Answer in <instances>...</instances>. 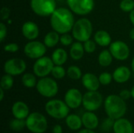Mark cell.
I'll return each instance as SVG.
<instances>
[{
    "label": "cell",
    "instance_id": "cell-1",
    "mask_svg": "<svg viewBox=\"0 0 134 133\" xmlns=\"http://www.w3.org/2000/svg\"><path fill=\"white\" fill-rule=\"evenodd\" d=\"M75 23L71 10L67 8H57L50 16V25L52 28L61 34L71 31Z\"/></svg>",
    "mask_w": 134,
    "mask_h": 133
},
{
    "label": "cell",
    "instance_id": "cell-2",
    "mask_svg": "<svg viewBox=\"0 0 134 133\" xmlns=\"http://www.w3.org/2000/svg\"><path fill=\"white\" fill-rule=\"evenodd\" d=\"M104 105L107 115L114 120L123 118L126 113V100L122 99L119 95H109L105 99Z\"/></svg>",
    "mask_w": 134,
    "mask_h": 133
},
{
    "label": "cell",
    "instance_id": "cell-3",
    "mask_svg": "<svg viewBox=\"0 0 134 133\" xmlns=\"http://www.w3.org/2000/svg\"><path fill=\"white\" fill-rule=\"evenodd\" d=\"M72 35L75 40L85 42L89 40L93 33V24L87 18H81L75 21L72 30Z\"/></svg>",
    "mask_w": 134,
    "mask_h": 133
},
{
    "label": "cell",
    "instance_id": "cell-4",
    "mask_svg": "<svg viewBox=\"0 0 134 133\" xmlns=\"http://www.w3.org/2000/svg\"><path fill=\"white\" fill-rule=\"evenodd\" d=\"M45 110L49 116L59 120L66 118L70 111V108L66 103L57 99L49 100L45 105Z\"/></svg>",
    "mask_w": 134,
    "mask_h": 133
},
{
    "label": "cell",
    "instance_id": "cell-5",
    "mask_svg": "<svg viewBox=\"0 0 134 133\" xmlns=\"http://www.w3.org/2000/svg\"><path fill=\"white\" fill-rule=\"evenodd\" d=\"M26 128L32 133H44L48 128L47 119L41 113L32 112L26 118Z\"/></svg>",
    "mask_w": 134,
    "mask_h": 133
},
{
    "label": "cell",
    "instance_id": "cell-6",
    "mask_svg": "<svg viewBox=\"0 0 134 133\" xmlns=\"http://www.w3.org/2000/svg\"><path fill=\"white\" fill-rule=\"evenodd\" d=\"M36 89L41 96L46 98H52L58 93L59 87L54 79L49 77H44L38 81Z\"/></svg>",
    "mask_w": 134,
    "mask_h": 133
},
{
    "label": "cell",
    "instance_id": "cell-7",
    "mask_svg": "<svg viewBox=\"0 0 134 133\" xmlns=\"http://www.w3.org/2000/svg\"><path fill=\"white\" fill-rule=\"evenodd\" d=\"M32 11L40 16H49L57 9L56 0H31Z\"/></svg>",
    "mask_w": 134,
    "mask_h": 133
},
{
    "label": "cell",
    "instance_id": "cell-8",
    "mask_svg": "<svg viewBox=\"0 0 134 133\" xmlns=\"http://www.w3.org/2000/svg\"><path fill=\"white\" fill-rule=\"evenodd\" d=\"M103 103V96L98 91H88L83 95L82 106L87 111H97Z\"/></svg>",
    "mask_w": 134,
    "mask_h": 133
},
{
    "label": "cell",
    "instance_id": "cell-9",
    "mask_svg": "<svg viewBox=\"0 0 134 133\" xmlns=\"http://www.w3.org/2000/svg\"><path fill=\"white\" fill-rule=\"evenodd\" d=\"M67 4L72 13L86 16L90 13L94 8V0H67Z\"/></svg>",
    "mask_w": 134,
    "mask_h": 133
},
{
    "label": "cell",
    "instance_id": "cell-10",
    "mask_svg": "<svg viewBox=\"0 0 134 133\" xmlns=\"http://www.w3.org/2000/svg\"><path fill=\"white\" fill-rule=\"evenodd\" d=\"M53 67L54 63L51 58L42 56L36 60L33 66V71L37 77L44 78L51 74Z\"/></svg>",
    "mask_w": 134,
    "mask_h": 133
},
{
    "label": "cell",
    "instance_id": "cell-11",
    "mask_svg": "<svg viewBox=\"0 0 134 133\" xmlns=\"http://www.w3.org/2000/svg\"><path fill=\"white\" fill-rule=\"evenodd\" d=\"M24 53L28 58L37 60L44 56V54L46 53V46L41 42L32 40L25 45Z\"/></svg>",
    "mask_w": 134,
    "mask_h": 133
},
{
    "label": "cell",
    "instance_id": "cell-12",
    "mask_svg": "<svg viewBox=\"0 0 134 133\" xmlns=\"http://www.w3.org/2000/svg\"><path fill=\"white\" fill-rule=\"evenodd\" d=\"M27 68L25 61L20 58H13L8 60L3 67L5 74L12 76H16L23 74Z\"/></svg>",
    "mask_w": 134,
    "mask_h": 133
},
{
    "label": "cell",
    "instance_id": "cell-13",
    "mask_svg": "<svg viewBox=\"0 0 134 133\" xmlns=\"http://www.w3.org/2000/svg\"><path fill=\"white\" fill-rule=\"evenodd\" d=\"M109 50L113 57L118 60L123 61L130 56V48L128 45L122 41H115L109 45Z\"/></svg>",
    "mask_w": 134,
    "mask_h": 133
},
{
    "label": "cell",
    "instance_id": "cell-14",
    "mask_svg": "<svg viewBox=\"0 0 134 133\" xmlns=\"http://www.w3.org/2000/svg\"><path fill=\"white\" fill-rule=\"evenodd\" d=\"M83 95L75 88L68 89L64 95V102L70 109H76L82 104Z\"/></svg>",
    "mask_w": 134,
    "mask_h": 133
},
{
    "label": "cell",
    "instance_id": "cell-15",
    "mask_svg": "<svg viewBox=\"0 0 134 133\" xmlns=\"http://www.w3.org/2000/svg\"><path fill=\"white\" fill-rule=\"evenodd\" d=\"M21 32L25 38L32 41L38 38L39 34V28L35 22L27 21L22 25Z\"/></svg>",
    "mask_w": 134,
    "mask_h": 133
},
{
    "label": "cell",
    "instance_id": "cell-16",
    "mask_svg": "<svg viewBox=\"0 0 134 133\" xmlns=\"http://www.w3.org/2000/svg\"><path fill=\"white\" fill-rule=\"evenodd\" d=\"M82 83L88 91H97L100 85L99 78L93 73H86L83 74L82 77Z\"/></svg>",
    "mask_w": 134,
    "mask_h": 133
},
{
    "label": "cell",
    "instance_id": "cell-17",
    "mask_svg": "<svg viewBox=\"0 0 134 133\" xmlns=\"http://www.w3.org/2000/svg\"><path fill=\"white\" fill-rule=\"evenodd\" d=\"M12 114L15 118L26 119L30 114L28 106L23 101H16L12 106Z\"/></svg>",
    "mask_w": 134,
    "mask_h": 133
},
{
    "label": "cell",
    "instance_id": "cell-18",
    "mask_svg": "<svg viewBox=\"0 0 134 133\" xmlns=\"http://www.w3.org/2000/svg\"><path fill=\"white\" fill-rule=\"evenodd\" d=\"M133 125L126 118H121L115 120L113 132L115 133H133Z\"/></svg>",
    "mask_w": 134,
    "mask_h": 133
},
{
    "label": "cell",
    "instance_id": "cell-19",
    "mask_svg": "<svg viewBox=\"0 0 134 133\" xmlns=\"http://www.w3.org/2000/svg\"><path fill=\"white\" fill-rule=\"evenodd\" d=\"M82 121L83 126L86 129L94 130L99 125L98 117L94 114L93 111H86L82 116Z\"/></svg>",
    "mask_w": 134,
    "mask_h": 133
},
{
    "label": "cell",
    "instance_id": "cell-20",
    "mask_svg": "<svg viewBox=\"0 0 134 133\" xmlns=\"http://www.w3.org/2000/svg\"><path fill=\"white\" fill-rule=\"evenodd\" d=\"M112 75L115 82L122 84L126 82L130 79L131 76V71L129 67L126 66H120L115 70Z\"/></svg>",
    "mask_w": 134,
    "mask_h": 133
},
{
    "label": "cell",
    "instance_id": "cell-21",
    "mask_svg": "<svg viewBox=\"0 0 134 133\" xmlns=\"http://www.w3.org/2000/svg\"><path fill=\"white\" fill-rule=\"evenodd\" d=\"M94 41L95 42L102 47H106L111 45V38L110 34L104 30L97 31L94 34Z\"/></svg>",
    "mask_w": 134,
    "mask_h": 133
},
{
    "label": "cell",
    "instance_id": "cell-22",
    "mask_svg": "<svg viewBox=\"0 0 134 133\" xmlns=\"http://www.w3.org/2000/svg\"><path fill=\"white\" fill-rule=\"evenodd\" d=\"M65 123L68 128L72 131H79L83 125L82 118L75 114H68L65 118Z\"/></svg>",
    "mask_w": 134,
    "mask_h": 133
},
{
    "label": "cell",
    "instance_id": "cell-23",
    "mask_svg": "<svg viewBox=\"0 0 134 133\" xmlns=\"http://www.w3.org/2000/svg\"><path fill=\"white\" fill-rule=\"evenodd\" d=\"M85 53L84 46L81 42H75L71 45L70 48V56L74 60H79L82 58Z\"/></svg>",
    "mask_w": 134,
    "mask_h": 133
},
{
    "label": "cell",
    "instance_id": "cell-24",
    "mask_svg": "<svg viewBox=\"0 0 134 133\" xmlns=\"http://www.w3.org/2000/svg\"><path fill=\"white\" fill-rule=\"evenodd\" d=\"M51 59L54 65H63L68 60V53L62 48H58L52 53Z\"/></svg>",
    "mask_w": 134,
    "mask_h": 133
},
{
    "label": "cell",
    "instance_id": "cell-25",
    "mask_svg": "<svg viewBox=\"0 0 134 133\" xmlns=\"http://www.w3.org/2000/svg\"><path fill=\"white\" fill-rule=\"evenodd\" d=\"M60 35L59 33L55 31H52L48 32L45 38H44V42L43 43L46 45V47L48 48H53L54 46H56V45L60 42Z\"/></svg>",
    "mask_w": 134,
    "mask_h": 133
},
{
    "label": "cell",
    "instance_id": "cell-26",
    "mask_svg": "<svg viewBox=\"0 0 134 133\" xmlns=\"http://www.w3.org/2000/svg\"><path fill=\"white\" fill-rule=\"evenodd\" d=\"M113 56L111 55L110 50L104 49L100 53L98 56V63L101 67H106L111 64L113 60Z\"/></svg>",
    "mask_w": 134,
    "mask_h": 133
},
{
    "label": "cell",
    "instance_id": "cell-27",
    "mask_svg": "<svg viewBox=\"0 0 134 133\" xmlns=\"http://www.w3.org/2000/svg\"><path fill=\"white\" fill-rule=\"evenodd\" d=\"M36 75L31 73H25L23 74L21 78V82L24 86L27 88H34L36 87L37 85V79Z\"/></svg>",
    "mask_w": 134,
    "mask_h": 133
},
{
    "label": "cell",
    "instance_id": "cell-28",
    "mask_svg": "<svg viewBox=\"0 0 134 133\" xmlns=\"http://www.w3.org/2000/svg\"><path fill=\"white\" fill-rule=\"evenodd\" d=\"M9 128L14 132H20L26 127V119L13 118L9 122Z\"/></svg>",
    "mask_w": 134,
    "mask_h": 133
},
{
    "label": "cell",
    "instance_id": "cell-29",
    "mask_svg": "<svg viewBox=\"0 0 134 133\" xmlns=\"http://www.w3.org/2000/svg\"><path fill=\"white\" fill-rule=\"evenodd\" d=\"M67 75L72 80H79L82 78V74L81 69L75 65L70 66L67 70Z\"/></svg>",
    "mask_w": 134,
    "mask_h": 133
},
{
    "label": "cell",
    "instance_id": "cell-30",
    "mask_svg": "<svg viewBox=\"0 0 134 133\" xmlns=\"http://www.w3.org/2000/svg\"><path fill=\"white\" fill-rule=\"evenodd\" d=\"M13 82H14V80H13V76L10 75V74H5L1 78V81H0V87L2 89H3L5 91V90H9L13 87Z\"/></svg>",
    "mask_w": 134,
    "mask_h": 133
},
{
    "label": "cell",
    "instance_id": "cell-31",
    "mask_svg": "<svg viewBox=\"0 0 134 133\" xmlns=\"http://www.w3.org/2000/svg\"><path fill=\"white\" fill-rule=\"evenodd\" d=\"M51 74H52V75L53 76L54 78H56V79H62L67 74V71L62 67V65H54Z\"/></svg>",
    "mask_w": 134,
    "mask_h": 133
},
{
    "label": "cell",
    "instance_id": "cell-32",
    "mask_svg": "<svg viewBox=\"0 0 134 133\" xmlns=\"http://www.w3.org/2000/svg\"><path fill=\"white\" fill-rule=\"evenodd\" d=\"M119 7L122 11L130 13L134 9V0H122Z\"/></svg>",
    "mask_w": 134,
    "mask_h": 133
},
{
    "label": "cell",
    "instance_id": "cell-33",
    "mask_svg": "<svg viewBox=\"0 0 134 133\" xmlns=\"http://www.w3.org/2000/svg\"><path fill=\"white\" fill-rule=\"evenodd\" d=\"M98 78H99L100 85H108L109 84H111V82L113 79V75L108 72H103L99 75Z\"/></svg>",
    "mask_w": 134,
    "mask_h": 133
},
{
    "label": "cell",
    "instance_id": "cell-34",
    "mask_svg": "<svg viewBox=\"0 0 134 133\" xmlns=\"http://www.w3.org/2000/svg\"><path fill=\"white\" fill-rule=\"evenodd\" d=\"M73 35H71L68 33L62 34V35L60 37V42L64 46L71 45L73 44Z\"/></svg>",
    "mask_w": 134,
    "mask_h": 133
},
{
    "label": "cell",
    "instance_id": "cell-35",
    "mask_svg": "<svg viewBox=\"0 0 134 133\" xmlns=\"http://www.w3.org/2000/svg\"><path fill=\"white\" fill-rule=\"evenodd\" d=\"M96 44L97 43L95 42V41H92L90 39L86 41L83 44L85 52L88 53H93L96 49Z\"/></svg>",
    "mask_w": 134,
    "mask_h": 133
},
{
    "label": "cell",
    "instance_id": "cell-36",
    "mask_svg": "<svg viewBox=\"0 0 134 133\" xmlns=\"http://www.w3.org/2000/svg\"><path fill=\"white\" fill-rule=\"evenodd\" d=\"M18 49H19V45L16 43H14V42L8 43V44L5 45V46H4V50L5 52H7V53H13L17 52Z\"/></svg>",
    "mask_w": 134,
    "mask_h": 133
},
{
    "label": "cell",
    "instance_id": "cell-37",
    "mask_svg": "<svg viewBox=\"0 0 134 133\" xmlns=\"http://www.w3.org/2000/svg\"><path fill=\"white\" fill-rule=\"evenodd\" d=\"M114 122H115V120L109 118L108 119H106L103 124H102V128L104 131H109L111 128H113V125H114Z\"/></svg>",
    "mask_w": 134,
    "mask_h": 133
},
{
    "label": "cell",
    "instance_id": "cell-38",
    "mask_svg": "<svg viewBox=\"0 0 134 133\" xmlns=\"http://www.w3.org/2000/svg\"><path fill=\"white\" fill-rule=\"evenodd\" d=\"M7 34V27L4 23H0V41L3 42Z\"/></svg>",
    "mask_w": 134,
    "mask_h": 133
},
{
    "label": "cell",
    "instance_id": "cell-39",
    "mask_svg": "<svg viewBox=\"0 0 134 133\" xmlns=\"http://www.w3.org/2000/svg\"><path fill=\"white\" fill-rule=\"evenodd\" d=\"M9 14H10V10H9V9L8 7L2 8L1 12H0V15H1V18H2V20H8V18L9 16Z\"/></svg>",
    "mask_w": 134,
    "mask_h": 133
},
{
    "label": "cell",
    "instance_id": "cell-40",
    "mask_svg": "<svg viewBox=\"0 0 134 133\" xmlns=\"http://www.w3.org/2000/svg\"><path fill=\"white\" fill-rule=\"evenodd\" d=\"M119 96L122 99H123L124 100H127L131 97V91H130L128 89H123L120 92Z\"/></svg>",
    "mask_w": 134,
    "mask_h": 133
},
{
    "label": "cell",
    "instance_id": "cell-41",
    "mask_svg": "<svg viewBox=\"0 0 134 133\" xmlns=\"http://www.w3.org/2000/svg\"><path fill=\"white\" fill-rule=\"evenodd\" d=\"M53 133H63V128L60 125H55L53 128Z\"/></svg>",
    "mask_w": 134,
    "mask_h": 133
},
{
    "label": "cell",
    "instance_id": "cell-42",
    "mask_svg": "<svg viewBox=\"0 0 134 133\" xmlns=\"http://www.w3.org/2000/svg\"><path fill=\"white\" fill-rule=\"evenodd\" d=\"M78 133H96L93 130H91V129H82V130H79Z\"/></svg>",
    "mask_w": 134,
    "mask_h": 133
},
{
    "label": "cell",
    "instance_id": "cell-43",
    "mask_svg": "<svg viewBox=\"0 0 134 133\" xmlns=\"http://www.w3.org/2000/svg\"><path fill=\"white\" fill-rule=\"evenodd\" d=\"M130 22L132 23V24L134 26V9L130 13Z\"/></svg>",
    "mask_w": 134,
    "mask_h": 133
},
{
    "label": "cell",
    "instance_id": "cell-44",
    "mask_svg": "<svg viewBox=\"0 0 134 133\" xmlns=\"http://www.w3.org/2000/svg\"><path fill=\"white\" fill-rule=\"evenodd\" d=\"M129 36H130V38L131 40H133L134 41V27L130 30V34H129Z\"/></svg>",
    "mask_w": 134,
    "mask_h": 133
},
{
    "label": "cell",
    "instance_id": "cell-45",
    "mask_svg": "<svg viewBox=\"0 0 134 133\" xmlns=\"http://www.w3.org/2000/svg\"><path fill=\"white\" fill-rule=\"evenodd\" d=\"M4 89L0 87V101H2L4 99Z\"/></svg>",
    "mask_w": 134,
    "mask_h": 133
},
{
    "label": "cell",
    "instance_id": "cell-46",
    "mask_svg": "<svg viewBox=\"0 0 134 133\" xmlns=\"http://www.w3.org/2000/svg\"><path fill=\"white\" fill-rule=\"evenodd\" d=\"M131 97L134 99V85L132 87V89H131Z\"/></svg>",
    "mask_w": 134,
    "mask_h": 133
},
{
    "label": "cell",
    "instance_id": "cell-47",
    "mask_svg": "<svg viewBox=\"0 0 134 133\" xmlns=\"http://www.w3.org/2000/svg\"><path fill=\"white\" fill-rule=\"evenodd\" d=\"M131 68H132L133 71L134 72V57L133 58V60H132V63H131Z\"/></svg>",
    "mask_w": 134,
    "mask_h": 133
},
{
    "label": "cell",
    "instance_id": "cell-48",
    "mask_svg": "<svg viewBox=\"0 0 134 133\" xmlns=\"http://www.w3.org/2000/svg\"><path fill=\"white\" fill-rule=\"evenodd\" d=\"M56 1H57H57H61V0H56Z\"/></svg>",
    "mask_w": 134,
    "mask_h": 133
},
{
    "label": "cell",
    "instance_id": "cell-49",
    "mask_svg": "<svg viewBox=\"0 0 134 133\" xmlns=\"http://www.w3.org/2000/svg\"><path fill=\"white\" fill-rule=\"evenodd\" d=\"M133 133H134V127H133Z\"/></svg>",
    "mask_w": 134,
    "mask_h": 133
}]
</instances>
